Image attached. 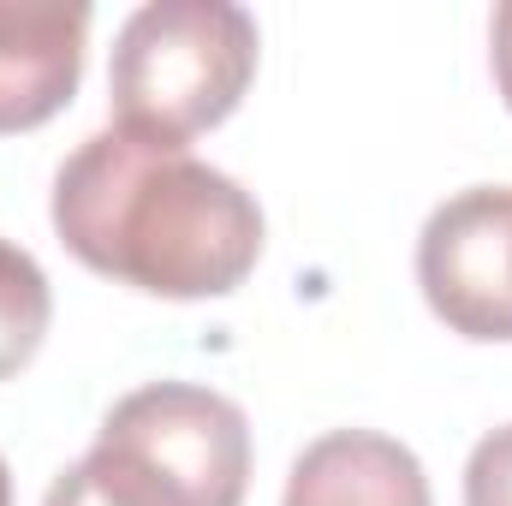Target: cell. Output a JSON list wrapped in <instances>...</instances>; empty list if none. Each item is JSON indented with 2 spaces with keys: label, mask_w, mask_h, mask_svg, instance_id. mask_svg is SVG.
I'll return each mask as SVG.
<instances>
[{
  "label": "cell",
  "mask_w": 512,
  "mask_h": 506,
  "mask_svg": "<svg viewBox=\"0 0 512 506\" xmlns=\"http://www.w3.org/2000/svg\"><path fill=\"white\" fill-rule=\"evenodd\" d=\"M54 233L90 274L149 298H227L262 256V209L191 149L108 126L54 173Z\"/></svg>",
  "instance_id": "6da1fadb"
},
{
  "label": "cell",
  "mask_w": 512,
  "mask_h": 506,
  "mask_svg": "<svg viewBox=\"0 0 512 506\" xmlns=\"http://www.w3.org/2000/svg\"><path fill=\"white\" fill-rule=\"evenodd\" d=\"M251 423L197 381H149L126 393L96 447L48 483L42 506H245Z\"/></svg>",
  "instance_id": "7a4b0ae2"
},
{
  "label": "cell",
  "mask_w": 512,
  "mask_h": 506,
  "mask_svg": "<svg viewBox=\"0 0 512 506\" xmlns=\"http://www.w3.org/2000/svg\"><path fill=\"white\" fill-rule=\"evenodd\" d=\"M256 18L233 0H149L114 36V126L185 149L215 131L256 78Z\"/></svg>",
  "instance_id": "3957f363"
},
{
  "label": "cell",
  "mask_w": 512,
  "mask_h": 506,
  "mask_svg": "<svg viewBox=\"0 0 512 506\" xmlns=\"http://www.w3.org/2000/svg\"><path fill=\"white\" fill-rule=\"evenodd\" d=\"M417 286L453 334L512 340V185H471L423 221Z\"/></svg>",
  "instance_id": "277c9868"
},
{
  "label": "cell",
  "mask_w": 512,
  "mask_h": 506,
  "mask_svg": "<svg viewBox=\"0 0 512 506\" xmlns=\"http://www.w3.org/2000/svg\"><path fill=\"white\" fill-rule=\"evenodd\" d=\"M90 48V6H0V131L48 126Z\"/></svg>",
  "instance_id": "5b68a950"
},
{
  "label": "cell",
  "mask_w": 512,
  "mask_h": 506,
  "mask_svg": "<svg viewBox=\"0 0 512 506\" xmlns=\"http://www.w3.org/2000/svg\"><path fill=\"white\" fill-rule=\"evenodd\" d=\"M280 506H435L417 453L376 429H334L292 459Z\"/></svg>",
  "instance_id": "8992f818"
},
{
  "label": "cell",
  "mask_w": 512,
  "mask_h": 506,
  "mask_svg": "<svg viewBox=\"0 0 512 506\" xmlns=\"http://www.w3.org/2000/svg\"><path fill=\"white\" fill-rule=\"evenodd\" d=\"M48 322H54V292H48L42 262L24 245L0 239V381L18 376L42 352Z\"/></svg>",
  "instance_id": "52a82bcc"
},
{
  "label": "cell",
  "mask_w": 512,
  "mask_h": 506,
  "mask_svg": "<svg viewBox=\"0 0 512 506\" xmlns=\"http://www.w3.org/2000/svg\"><path fill=\"white\" fill-rule=\"evenodd\" d=\"M465 506H512V423L489 429L465 465Z\"/></svg>",
  "instance_id": "ba28073f"
},
{
  "label": "cell",
  "mask_w": 512,
  "mask_h": 506,
  "mask_svg": "<svg viewBox=\"0 0 512 506\" xmlns=\"http://www.w3.org/2000/svg\"><path fill=\"white\" fill-rule=\"evenodd\" d=\"M489 60H495V84H501V96L512 108V6H501L489 18Z\"/></svg>",
  "instance_id": "9c48e42d"
},
{
  "label": "cell",
  "mask_w": 512,
  "mask_h": 506,
  "mask_svg": "<svg viewBox=\"0 0 512 506\" xmlns=\"http://www.w3.org/2000/svg\"><path fill=\"white\" fill-rule=\"evenodd\" d=\"M0 506H12V471H6V459H0Z\"/></svg>",
  "instance_id": "30bf717a"
}]
</instances>
